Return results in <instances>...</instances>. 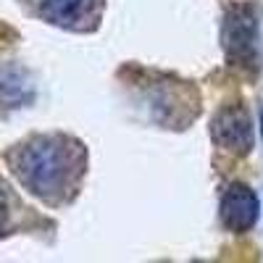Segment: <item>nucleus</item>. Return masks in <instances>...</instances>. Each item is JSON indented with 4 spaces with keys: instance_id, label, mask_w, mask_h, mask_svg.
I'll list each match as a JSON object with an SVG mask.
<instances>
[{
    "instance_id": "5",
    "label": "nucleus",
    "mask_w": 263,
    "mask_h": 263,
    "mask_svg": "<svg viewBox=\"0 0 263 263\" xmlns=\"http://www.w3.org/2000/svg\"><path fill=\"white\" fill-rule=\"evenodd\" d=\"M258 195L245 184H232L221 197V221L232 232H248L258 221Z\"/></svg>"
},
{
    "instance_id": "6",
    "label": "nucleus",
    "mask_w": 263,
    "mask_h": 263,
    "mask_svg": "<svg viewBox=\"0 0 263 263\" xmlns=\"http://www.w3.org/2000/svg\"><path fill=\"white\" fill-rule=\"evenodd\" d=\"M11 213H13V195L8 192V187L3 182H0V234L8 229Z\"/></svg>"
},
{
    "instance_id": "1",
    "label": "nucleus",
    "mask_w": 263,
    "mask_h": 263,
    "mask_svg": "<svg viewBox=\"0 0 263 263\" xmlns=\"http://www.w3.org/2000/svg\"><path fill=\"white\" fill-rule=\"evenodd\" d=\"M11 174L34 197L50 205L66 203L84 177L87 153L66 135H37L18 142L6 156Z\"/></svg>"
},
{
    "instance_id": "3",
    "label": "nucleus",
    "mask_w": 263,
    "mask_h": 263,
    "mask_svg": "<svg viewBox=\"0 0 263 263\" xmlns=\"http://www.w3.org/2000/svg\"><path fill=\"white\" fill-rule=\"evenodd\" d=\"M34 16L66 29H84L87 21H95L100 0H24Z\"/></svg>"
},
{
    "instance_id": "2",
    "label": "nucleus",
    "mask_w": 263,
    "mask_h": 263,
    "mask_svg": "<svg viewBox=\"0 0 263 263\" xmlns=\"http://www.w3.org/2000/svg\"><path fill=\"white\" fill-rule=\"evenodd\" d=\"M224 45L229 53V61L245 66V69H255L258 61V32H255V16L250 8H234L227 16L224 27Z\"/></svg>"
},
{
    "instance_id": "4",
    "label": "nucleus",
    "mask_w": 263,
    "mask_h": 263,
    "mask_svg": "<svg viewBox=\"0 0 263 263\" xmlns=\"http://www.w3.org/2000/svg\"><path fill=\"white\" fill-rule=\"evenodd\" d=\"M213 140L224 150L248 153L253 147V124L245 108L229 105L213 119Z\"/></svg>"
}]
</instances>
